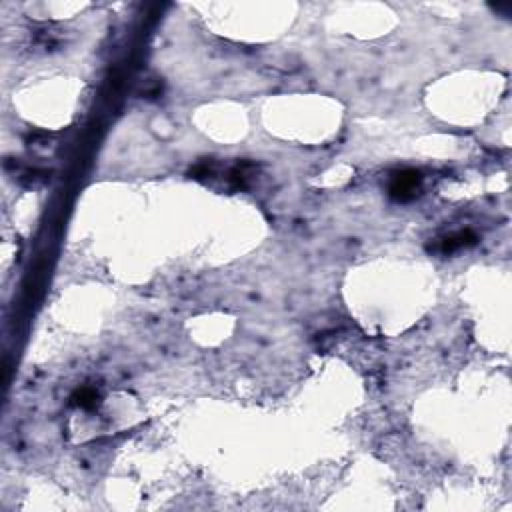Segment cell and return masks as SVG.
<instances>
[{"instance_id":"3957f363","label":"cell","mask_w":512,"mask_h":512,"mask_svg":"<svg viewBox=\"0 0 512 512\" xmlns=\"http://www.w3.org/2000/svg\"><path fill=\"white\" fill-rule=\"evenodd\" d=\"M74 400H76V405L80 408H96L98 407V400H100V396H98V392L92 389H82L76 392V396H74Z\"/></svg>"},{"instance_id":"7a4b0ae2","label":"cell","mask_w":512,"mask_h":512,"mask_svg":"<svg viewBox=\"0 0 512 512\" xmlns=\"http://www.w3.org/2000/svg\"><path fill=\"white\" fill-rule=\"evenodd\" d=\"M477 245V234L470 232V230H462V232H457V234H450V236H444L439 245V252L442 254H452L460 248L473 247Z\"/></svg>"},{"instance_id":"6da1fadb","label":"cell","mask_w":512,"mask_h":512,"mask_svg":"<svg viewBox=\"0 0 512 512\" xmlns=\"http://www.w3.org/2000/svg\"><path fill=\"white\" fill-rule=\"evenodd\" d=\"M421 184H423V177L418 170H403L390 180V196L398 202H408L418 196Z\"/></svg>"}]
</instances>
